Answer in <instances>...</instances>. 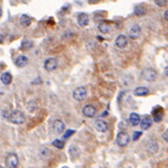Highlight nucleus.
Instances as JSON below:
<instances>
[{"label":"nucleus","mask_w":168,"mask_h":168,"mask_svg":"<svg viewBox=\"0 0 168 168\" xmlns=\"http://www.w3.org/2000/svg\"><path fill=\"white\" fill-rule=\"evenodd\" d=\"M68 153L70 155V157H71L72 159H77L79 156H80V154H81V150H80V148L75 145V144H71L69 146L68 148Z\"/></svg>","instance_id":"f3484780"},{"label":"nucleus","mask_w":168,"mask_h":168,"mask_svg":"<svg viewBox=\"0 0 168 168\" xmlns=\"http://www.w3.org/2000/svg\"><path fill=\"white\" fill-rule=\"evenodd\" d=\"M146 12H147V11H146V9L144 7V6L139 5V6H136V7L134 8V14H135V15L138 16V17L144 16L146 14Z\"/></svg>","instance_id":"412c9836"},{"label":"nucleus","mask_w":168,"mask_h":168,"mask_svg":"<svg viewBox=\"0 0 168 168\" xmlns=\"http://www.w3.org/2000/svg\"><path fill=\"white\" fill-rule=\"evenodd\" d=\"M152 115H153V120L155 122H160L163 118V109L161 106H157L153 109L152 111Z\"/></svg>","instance_id":"6e6552de"},{"label":"nucleus","mask_w":168,"mask_h":168,"mask_svg":"<svg viewBox=\"0 0 168 168\" xmlns=\"http://www.w3.org/2000/svg\"><path fill=\"white\" fill-rule=\"evenodd\" d=\"M163 139L168 144V128L163 132Z\"/></svg>","instance_id":"c85d7f7f"},{"label":"nucleus","mask_w":168,"mask_h":168,"mask_svg":"<svg viewBox=\"0 0 168 168\" xmlns=\"http://www.w3.org/2000/svg\"><path fill=\"white\" fill-rule=\"evenodd\" d=\"M129 122H130L131 125L133 126H137L138 125L141 124V117L140 115L138 113H131L130 115H129Z\"/></svg>","instance_id":"a211bd4d"},{"label":"nucleus","mask_w":168,"mask_h":168,"mask_svg":"<svg viewBox=\"0 0 168 168\" xmlns=\"http://www.w3.org/2000/svg\"><path fill=\"white\" fill-rule=\"evenodd\" d=\"M19 22H20L21 26L24 28H27L30 25L31 23V19L27 15V14H22L20 16V19H19Z\"/></svg>","instance_id":"4be33fe9"},{"label":"nucleus","mask_w":168,"mask_h":168,"mask_svg":"<svg viewBox=\"0 0 168 168\" xmlns=\"http://www.w3.org/2000/svg\"><path fill=\"white\" fill-rule=\"evenodd\" d=\"M141 76H143V78L147 82H154V81H156L157 77H158V72L156 71V69H154L153 68H147L143 70Z\"/></svg>","instance_id":"7ed1b4c3"},{"label":"nucleus","mask_w":168,"mask_h":168,"mask_svg":"<svg viewBox=\"0 0 168 168\" xmlns=\"http://www.w3.org/2000/svg\"><path fill=\"white\" fill-rule=\"evenodd\" d=\"M65 129H66V125H65V122L60 120V119H56L52 122L51 124V130L56 135H60L62 134Z\"/></svg>","instance_id":"39448f33"},{"label":"nucleus","mask_w":168,"mask_h":168,"mask_svg":"<svg viewBox=\"0 0 168 168\" xmlns=\"http://www.w3.org/2000/svg\"><path fill=\"white\" fill-rule=\"evenodd\" d=\"M0 168H4V167H3L2 165H0Z\"/></svg>","instance_id":"c9c22d12"},{"label":"nucleus","mask_w":168,"mask_h":168,"mask_svg":"<svg viewBox=\"0 0 168 168\" xmlns=\"http://www.w3.org/2000/svg\"><path fill=\"white\" fill-rule=\"evenodd\" d=\"M87 90L85 87H76L72 92V97L74 98V100L78 101V102L85 100L87 98Z\"/></svg>","instance_id":"20e7f679"},{"label":"nucleus","mask_w":168,"mask_h":168,"mask_svg":"<svg viewBox=\"0 0 168 168\" xmlns=\"http://www.w3.org/2000/svg\"><path fill=\"white\" fill-rule=\"evenodd\" d=\"M62 168H68V166H64V167H62Z\"/></svg>","instance_id":"f704fd0d"},{"label":"nucleus","mask_w":168,"mask_h":168,"mask_svg":"<svg viewBox=\"0 0 168 168\" xmlns=\"http://www.w3.org/2000/svg\"><path fill=\"white\" fill-rule=\"evenodd\" d=\"M57 67H58V61L53 57L48 58V59L44 63V68L49 72L55 70L57 68Z\"/></svg>","instance_id":"0eeeda50"},{"label":"nucleus","mask_w":168,"mask_h":168,"mask_svg":"<svg viewBox=\"0 0 168 168\" xmlns=\"http://www.w3.org/2000/svg\"><path fill=\"white\" fill-rule=\"evenodd\" d=\"M141 128L143 130H147L148 128H150L152 125V119L149 117V116H144L143 118V120H141Z\"/></svg>","instance_id":"dca6fc26"},{"label":"nucleus","mask_w":168,"mask_h":168,"mask_svg":"<svg viewBox=\"0 0 168 168\" xmlns=\"http://www.w3.org/2000/svg\"><path fill=\"white\" fill-rule=\"evenodd\" d=\"M8 120L11 124L22 125L26 121V117H25V114L22 111L18 110V109H14V110L11 111L10 114L8 115Z\"/></svg>","instance_id":"f257e3e1"},{"label":"nucleus","mask_w":168,"mask_h":168,"mask_svg":"<svg viewBox=\"0 0 168 168\" xmlns=\"http://www.w3.org/2000/svg\"><path fill=\"white\" fill-rule=\"evenodd\" d=\"M29 63V59L27 56H24V55H20L18 56L15 61H14V64L17 68H24L28 65Z\"/></svg>","instance_id":"2eb2a0df"},{"label":"nucleus","mask_w":168,"mask_h":168,"mask_svg":"<svg viewBox=\"0 0 168 168\" xmlns=\"http://www.w3.org/2000/svg\"><path fill=\"white\" fill-rule=\"evenodd\" d=\"M1 16H2V9L0 7V18H1Z\"/></svg>","instance_id":"72a5a7b5"},{"label":"nucleus","mask_w":168,"mask_h":168,"mask_svg":"<svg viewBox=\"0 0 168 168\" xmlns=\"http://www.w3.org/2000/svg\"><path fill=\"white\" fill-rule=\"evenodd\" d=\"M141 29L139 25H134L130 28L128 32V36L129 38H131L132 40H136L140 37L141 35Z\"/></svg>","instance_id":"1a4fd4ad"},{"label":"nucleus","mask_w":168,"mask_h":168,"mask_svg":"<svg viewBox=\"0 0 168 168\" xmlns=\"http://www.w3.org/2000/svg\"><path fill=\"white\" fill-rule=\"evenodd\" d=\"M155 1V4L159 7H164L167 4V0H154Z\"/></svg>","instance_id":"a878e982"},{"label":"nucleus","mask_w":168,"mask_h":168,"mask_svg":"<svg viewBox=\"0 0 168 168\" xmlns=\"http://www.w3.org/2000/svg\"><path fill=\"white\" fill-rule=\"evenodd\" d=\"M128 44L127 37L124 34H120L117 36V38L115 39V45L116 47L119 49H125Z\"/></svg>","instance_id":"f8f14e48"},{"label":"nucleus","mask_w":168,"mask_h":168,"mask_svg":"<svg viewBox=\"0 0 168 168\" xmlns=\"http://www.w3.org/2000/svg\"><path fill=\"white\" fill-rule=\"evenodd\" d=\"M77 23H78L80 27H87L89 23V17L87 14H86V12L79 14L78 16H77Z\"/></svg>","instance_id":"4468645a"},{"label":"nucleus","mask_w":168,"mask_h":168,"mask_svg":"<svg viewBox=\"0 0 168 168\" xmlns=\"http://www.w3.org/2000/svg\"><path fill=\"white\" fill-rule=\"evenodd\" d=\"M141 131H135L134 133H133V138H132V140L133 141H138L139 139H140V137L141 136Z\"/></svg>","instance_id":"cd10ccee"},{"label":"nucleus","mask_w":168,"mask_h":168,"mask_svg":"<svg viewBox=\"0 0 168 168\" xmlns=\"http://www.w3.org/2000/svg\"><path fill=\"white\" fill-rule=\"evenodd\" d=\"M3 41H4V36L2 34H0V44L3 43Z\"/></svg>","instance_id":"473e14b6"},{"label":"nucleus","mask_w":168,"mask_h":168,"mask_svg":"<svg viewBox=\"0 0 168 168\" xmlns=\"http://www.w3.org/2000/svg\"><path fill=\"white\" fill-rule=\"evenodd\" d=\"M146 149L150 154H156L159 151V144L155 140H150L146 144Z\"/></svg>","instance_id":"ddd939ff"},{"label":"nucleus","mask_w":168,"mask_h":168,"mask_svg":"<svg viewBox=\"0 0 168 168\" xmlns=\"http://www.w3.org/2000/svg\"><path fill=\"white\" fill-rule=\"evenodd\" d=\"M52 144L54 147L58 148V149H63V148L65 147V143L63 141L59 140V139H56L52 141Z\"/></svg>","instance_id":"393cba45"},{"label":"nucleus","mask_w":168,"mask_h":168,"mask_svg":"<svg viewBox=\"0 0 168 168\" xmlns=\"http://www.w3.org/2000/svg\"><path fill=\"white\" fill-rule=\"evenodd\" d=\"M74 133L75 131L72 130V129H67V132L64 134V139H68L70 136H72Z\"/></svg>","instance_id":"bb28decb"},{"label":"nucleus","mask_w":168,"mask_h":168,"mask_svg":"<svg viewBox=\"0 0 168 168\" xmlns=\"http://www.w3.org/2000/svg\"><path fill=\"white\" fill-rule=\"evenodd\" d=\"M98 30L102 32V33H108L109 31H110V26L109 24L106 23V22H101L99 25H98Z\"/></svg>","instance_id":"5701e85b"},{"label":"nucleus","mask_w":168,"mask_h":168,"mask_svg":"<svg viewBox=\"0 0 168 168\" xmlns=\"http://www.w3.org/2000/svg\"><path fill=\"white\" fill-rule=\"evenodd\" d=\"M32 47H33V43H32V41H30V40H25L22 42V45H21V49L24 50L30 49Z\"/></svg>","instance_id":"b1692460"},{"label":"nucleus","mask_w":168,"mask_h":168,"mask_svg":"<svg viewBox=\"0 0 168 168\" xmlns=\"http://www.w3.org/2000/svg\"><path fill=\"white\" fill-rule=\"evenodd\" d=\"M163 17H164V19H165L166 21H168V10L164 11V14H163Z\"/></svg>","instance_id":"c756f323"},{"label":"nucleus","mask_w":168,"mask_h":168,"mask_svg":"<svg viewBox=\"0 0 168 168\" xmlns=\"http://www.w3.org/2000/svg\"><path fill=\"white\" fill-rule=\"evenodd\" d=\"M0 81L4 84L5 86H9L12 81V76L10 72H4L0 76Z\"/></svg>","instance_id":"aec40b11"},{"label":"nucleus","mask_w":168,"mask_h":168,"mask_svg":"<svg viewBox=\"0 0 168 168\" xmlns=\"http://www.w3.org/2000/svg\"><path fill=\"white\" fill-rule=\"evenodd\" d=\"M149 93V89L145 87H138L134 90V95L137 97H143Z\"/></svg>","instance_id":"6ab92c4d"},{"label":"nucleus","mask_w":168,"mask_h":168,"mask_svg":"<svg viewBox=\"0 0 168 168\" xmlns=\"http://www.w3.org/2000/svg\"><path fill=\"white\" fill-rule=\"evenodd\" d=\"M97 113V109L91 106V105H87L83 107V114L87 118H93Z\"/></svg>","instance_id":"9b49d317"},{"label":"nucleus","mask_w":168,"mask_h":168,"mask_svg":"<svg viewBox=\"0 0 168 168\" xmlns=\"http://www.w3.org/2000/svg\"><path fill=\"white\" fill-rule=\"evenodd\" d=\"M94 127H95V129L98 132L105 133V132L107 131L108 125H107V122H105L104 120H97L94 122Z\"/></svg>","instance_id":"9d476101"},{"label":"nucleus","mask_w":168,"mask_h":168,"mask_svg":"<svg viewBox=\"0 0 168 168\" xmlns=\"http://www.w3.org/2000/svg\"><path fill=\"white\" fill-rule=\"evenodd\" d=\"M129 141H130V137H129V135L126 132L121 131L118 133L117 138H116V143H117L119 146L125 147L129 144Z\"/></svg>","instance_id":"423d86ee"},{"label":"nucleus","mask_w":168,"mask_h":168,"mask_svg":"<svg viewBox=\"0 0 168 168\" xmlns=\"http://www.w3.org/2000/svg\"><path fill=\"white\" fill-rule=\"evenodd\" d=\"M164 74L168 77V66L165 67V68H164Z\"/></svg>","instance_id":"7c9ffc66"},{"label":"nucleus","mask_w":168,"mask_h":168,"mask_svg":"<svg viewBox=\"0 0 168 168\" xmlns=\"http://www.w3.org/2000/svg\"><path fill=\"white\" fill-rule=\"evenodd\" d=\"M18 163H19V159L15 153L11 152L6 156L5 164L8 168H16L18 166Z\"/></svg>","instance_id":"f03ea898"},{"label":"nucleus","mask_w":168,"mask_h":168,"mask_svg":"<svg viewBox=\"0 0 168 168\" xmlns=\"http://www.w3.org/2000/svg\"><path fill=\"white\" fill-rule=\"evenodd\" d=\"M98 1H99V0H88V2H89V3H91V4L97 3V2H98Z\"/></svg>","instance_id":"2f4dec72"}]
</instances>
